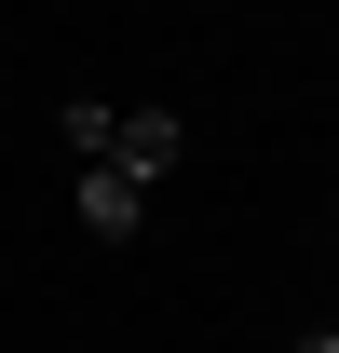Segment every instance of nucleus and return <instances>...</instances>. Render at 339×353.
Returning a JSON list of instances; mask_svg holds the SVG:
<instances>
[{
  "mask_svg": "<svg viewBox=\"0 0 339 353\" xmlns=\"http://www.w3.org/2000/svg\"><path fill=\"white\" fill-rule=\"evenodd\" d=\"M54 136H68L82 163H123V176H163L176 163V109H95V95H82Z\"/></svg>",
  "mask_w": 339,
  "mask_h": 353,
  "instance_id": "1",
  "label": "nucleus"
},
{
  "mask_svg": "<svg viewBox=\"0 0 339 353\" xmlns=\"http://www.w3.org/2000/svg\"><path fill=\"white\" fill-rule=\"evenodd\" d=\"M136 218H150V176H123V163H95V176H82V231H109V245H123Z\"/></svg>",
  "mask_w": 339,
  "mask_h": 353,
  "instance_id": "2",
  "label": "nucleus"
},
{
  "mask_svg": "<svg viewBox=\"0 0 339 353\" xmlns=\"http://www.w3.org/2000/svg\"><path fill=\"white\" fill-rule=\"evenodd\" d=\"M298 353H339V326H312V340H298Z\"/></svg>",
  "mask_w": 339,
  "mask_h": 353,
  "instance_id": "3",
  "label": "nucleus"
}]
</instances>
